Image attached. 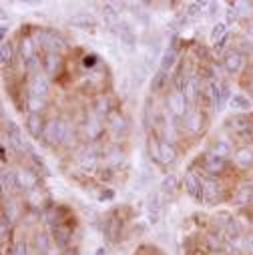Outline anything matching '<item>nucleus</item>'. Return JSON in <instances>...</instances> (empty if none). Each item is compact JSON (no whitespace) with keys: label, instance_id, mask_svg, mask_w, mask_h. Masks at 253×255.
<instances>
[{"label":"nucleus","instance_id":"44","mask_svg":"<svg viewBox=\"0 0 253 255\" xmlns=\"http://www.w3.org/2000/svg\"><path fill=\"white\" fill-rule=\"evenodd\" d=\"M249 89H251V93H253V69H251V77H249Z\"/></svg>","mask_w":253,"mask_h":255},{"label":"nucleus","instance_id":"35","mask_svg":"<svg viewBox=\"0 0 253 255\" xmlns=\"http://www.w3.org/2000/svg\"><path fill=\"white\" fill-rule=\"evenodd\" d=\"M95 107H97V113H99V115H107V113H109V101H107V97H101V99L95 103Z\"/></svg>","mask_w":253,"mask_h":255},{"label":"nucleus","instance_id":"31","mask_svg":"<svg viewBox=\"0 0 253 255\" xmlns=\"http://www.w3.org/2000/svg\"><path fill=\"white\" fill-rule=\"evenodd\" d=\"M12 56H14L12 42L4 40V42H2V65H8V62H12Z\"/></svg>","mask_w":253,"mask_h":255},{"label":"nucleus","instance_id":"17","mask_svg":"<svg viewBox=\"0 0 253 255\" xmlns=\"http://www.w3.org/2000/svg\"><path fill=\"white\" fill-rule=\"evenodd\" d=\"M201 125H203V117H201V113L195 111V109H189L187 115H185V127H187V129H191V131H197Z\"/></svg>","mask_w":253,"mask_h":255},{"label":"nucleus","instance_id":"9","mask_svg":"<svg viewBox=\"0 0 253 255\" xmlns=\"http://www.w3.org/2000/svg\"><path fill=\"white\" fill-rule=\"evenodd\" d=\"M60 65H62V58L60 54L56 52H46L44 60H42V71L46 77H54L58 71H60Z\"/></svg>","mask_w":253,"mask_h":255},{"label":"nucleus","instance_id":"16","mask_svg":"<svg viewBox=\"0 0 253 255\" xmlns=\"http://www.w3.org/2000/svg\"><path fill=\"white\" fill-rule=\"evenodd\" d=\"M233 161H235V165H237V167L247 169V167H251V165H253V151H251L249 147H241V149H237V151H235Z\"/></svg>","mask_w":253,"mask_h":255},{"label":"nucleus","instance_id":"24","mask_svg":"<svg viewBox=\"0 0 253 255\" xmlns=\"http://www.w3.org/2000/svg\"><path fill=\"white\" fill-rule=\"evenodd\" d=\"M211 155L225 159V157H229V155H231V147H229L225 141H219V139H217V141L211 145Z\"/></svg>","mask_w":253,"mask_h":255},{"label":"nucleus","instance_id":"10","mask_svg":"<svg viewBox=\"0 0 253 255\" xmlns=\"http://www.w3.org/2000/svg\"><path fill=\"white\" fill-rule=\"evenodd\" d=\"M203 169H205V173H209V177H215V175H219V173L225 171V159L215 157V155L209 153L203 159Z\"/></svg>","mask_w":253,"mask_h":255},{"label":"nucleus","instance_id":"47","mask_svg":"<svg viewBox=\"0 0 253 255\" xmlns=\"http://www.w3.org/2000/svg\"><path fill=\"white\" fill-rule=\"evenodd\" d=\"M251 131H253V129H251Z\"/></svg>","mask_w":253,"mask_h":255},{"label":"nucleus","instance_id":"19","mask_svg":"<svg viewBox=\"0 0 253 255\" xmlns=\"http://www.w3.org/2000/svg\"><path fill=\"white\" fill-rule=\"evenodd\" d=\"M52 233H54V239H56V243L60 247H67L69 245V241H71V229L69 227H65L62 223L60 225H54Z\"/></svg>","mask_w":253,"mask_h":255},{"label":"nucleus","instance_id":"33","mask_svg":"<svg viewBox=\"0 0 253 255\" xmlns=\"http://www.w3.org/2000/svg\"><path fill=\"white\" fill-rule=\"evenodd\" d=\"M227 42H229V34H225L221 40H217V42L213 44V52H215V54H223L225 48H227Z\"/></svg>","mask_w":253,"mask_h":255},{"label":"nucleus","instance_id":"13","mask_svg":"<svg viewBox=\"0 0 253 255\" xmlns=\"http://www.w3.org/2000/svg\"><path fill=\"white\" fill-rule=\"evenodd\" d=\"M177 58H179V52H177L175 48H167V50L161 54V60H159V71L169 73V71L177 65Z\"/></svg>","mask_w":253,"mask_h":255},{"label":"nucleus","instance_id":"29","mask_svg":"<svg viewBox=\"0 0 253 255\" xmlns=\"http://www.w3.org/2000/svg\"><path fill=\"white\" fill-rule=\"evenodd\" d=\"M225 235H227V239L229 241H233V239H237L239 235H241V229H239V223L235 221V219H231L227 225H225Z\"/></svg>","mask_w":253,"mask_h":255},{"label":"nucleus","instance_id":"41","mask_svg":"<svg viewBox=\"0 0 253 255\" xmlns=\"http://www.w3.org/2000/svg\"><path fill=\"white\" fill-rule=\"evenodd\" d=\"M209 10H207V16H215L217 14V8H219V4L217 2H209V6H207Z\"/></svg>","mask_w":253,"mask_h":255},{"label":"nucleus","instance_id":"15","mask_svg":"<svg viewBox=\"0 0 253 255\" xmlns=\"http://www.w3.org/2000/svg\"><path fill=\"white\" fill-rule=\"evenodd\" d=\"M229 107L237 113H247V111H251V99L243 93H235L229 101Z\"/></svg>","mask_w":253,"mask_h":255},{"label":"nucleus","instance_id":"23","mask_svg":"<svg viewBox=\"0 0 253 255\" xmlns=\"http://www.w3.org/2000/svg\"><path fill=\"white\" fill-rule=\"evenodd\" d=\"M145 75H149V69H147V65H139V67H133V71H131V81H133V85L137 87H141L143 83H145Z\"/></svg>","mask_w":253,"mask_h":255},{"label":"nucleus","instance_id":"11","mask_svg":"<svg viewBox=\"0 0 253 255\" xmlns=\"http://www.w3.org/2000/svg\"><path fill=\"white\" fill-rule=\"evenodd\" d=\"M177 161V149L175 145L167 141H159V163L161 165H171Z\"/></svg>","mask_w":253,"mask_h":255},{"label":"nucleus","instance_id":"37","mask_svg":"<svg viewBox=\"0 0 253 255\" xmlns=\"http://www.w3.org/2000/svg\"><path fill=\"white\" fill-rule=\"evenodd\" d=\"M81 165L85 167V169H95V165H97V157H89V155H85L83 159H81Z\"/></svg>","mask_w":253,"mask_h":255},{"label":"nucleus","instance_id":"30","mask_svg":"<svg viewBox=\"0 0 253 255\" xmlns=\"http://www.w3.org/2000/svg\"><path fill=\"white\" fill-rule=\"evenodd\" d=\"M34 247L38 249V251H48L50 249V239H48V235L46 233H38L36 237H34Z\"/></svg>","mask_w":253,"mask_h":255},{"label":"nucleus","instance_id":"36","mask_svg":"<svg viewBox=\"0 0 253 255\" xmlns=\"http://www.w3.org/2000/svg\"><path fill=\"white\" fill-rule=\"evenodd\" d=\"M237 201H239L241 205L249 203V201H251V189H241V191H239V195H237Z\"/></svg>","mask_w":253,"mask_h":255},{"label":"nucleus","instance_id":"18","mask_svg":"<svg viewBox=\"0 0 253 255\" xmlns=\"http://www.w3.org/2000/svg\"><path fill=\"white\" fill-rule=\"evenodd\" d=\"M2 189L4 193H8V191H14V189H20L18 187V177H16V171H2Z\"/></svg>","mask_w":253,"mask_h":255},{"label":"nucleus","instance_id":"5","mask_svg":"<svg viewBox=\"0 0 253 255\" xmlns=\"http://www.w3.org/2000/svg\"><path fill=\"white\" fill-rule=\"evenodd\" d=\"M243 65H245V54H243L241 50H229V52L223 56V67H225V71H227L229 75L241 73Z\"/></svg>","mask_w":253,"mask_h":255},{"label":"nucleus","instance_id":"38","mask_svg":"<svg viewBox=\"0 0 253 255\" xmlns=\"http://www.w3.org/2000/svg\"><path fill=\"white\" fill-rule=\"evenodd\" d=\"M12 249H14V255H28V247H26L24 241H18Z\"/></svg>","mask_w":253,"mask_h":255},{"label":"nucleus","instance_id":"32","mask_svg":"<svg viewBox=\"0 0 253 255\" xmlns=\"http://www.w3.org/2000/svg\"><path fill=\"white\" fill-rule=\"evenodd\" d=\"M107 233H109V237H111V241H119V219H111L109 223H107Z\"/></svg>","mask_w":253,"mask_h":255},{"label":"nucleus","instance_id":"45","mask_svg":"<svg viewBox=\"0 0 253 255\" xmlns=\"http://www.w3.org/2000/svg\"><path fill=\"white\" fill-rule=\"evenodd\" d=\"M4 255H14V249H6V251H4Z\"/></svg>","mask_w":253,"mask_h":255},{"label":"nucleus","instance_id":"42","mask_svg":"<svg viewBox=\"0 0 253 255\" xmlns=\"http://www.w3.org/2000/svg\"><path fill=\"white\" fill-rule=\"evenodd\" d=\"M245 32H247V34H249V38L253 40V18L247 22V28H245Z\"/></svg>","mask_w":253,"mask_h":255},{"label":"nucleus","instance_id":"43","mask_svg":"<svg viewBox=\"0 0 253 255\" xmlns=\"http://www.w3.org/2000/svg\"><path fill=\"white\" fill-rule=\"evenodd\" d=\"M95 60H97V56H87V58H85V65H87V67H89V65L93 67V65H95Z\"/></svg>","mask_w":253,"mask_h":255},{"label":"nucleus","instance_id":"1","mask_svg":"<svg viewBox=\"0 0 253 255\" xmlns=\"http://www.w3.org/2000/svg\"><path fill=\"white\" fill-rule=\"evenodd\" d=\"M69 135V125L60 119H52L46 123V131H44V141L46 143H65Z\"/></svg>","mask_w":253,"mask_h":255},{"label":"nucleus","instance_id":"27","mask_svg":"<svg viewBox=\"0 0 253 255\" xmlns=\"http://www.w3.org/2000/svg\"><path fill=\"white\" fill-rule=\"evenodd\" d=\"M225 34H227V22H215V24H213V30H211V40H213V44H215L217 40H221Z\"/></svg>","mask_w":253,"mask_h":255},{"label":"nucleus","instance_id":"8","mask_svg":"<svg viewBox=\"0 0 253 255\" xmlns=\"http://www.w3.org/2000/svg\"><path fill=\"white\" fill-rule=\"evenodd\" d=\"M48 91H50V83H48V79H46V75H36V77H32V81H30V89H28V93L32 95V97H38V99H44L46 95H48Z\"/></svg>","mask_w":253,"mask_h":255},{"label":"nucleus","instance_id":"2","mask_svg":"<svg viewBox=\"0 0 253 255\" xmlns=\"http://www.w3.org/2000/svg\"><path fill=\"white\" fill-rule=\"evenodd\" d=\"M117 32H119V38H121V46L129 52V54H133L135 50H137V34H135V30L126 24V22H119V26L115 28Z\"/></svg>","mask_w":253,"mask_h":255},{"label":"nucleus","instance_id":"21","mask_svg":"<svg viewBox=\"0 0 253 255\" xmlns=\"http://www.w3.org/2000/svg\"><path fill=\"white\" fill-rule=\"evenodd\" d=\"M18 46H20V56L24 58V62H26L28 58L36 56V54H34V40H32V36H22Z\"/></svg>","mask_w":253,"mask_h":255},{"label":"nucleus","instance_id":"25","mask_svg":"<svg viewBox=\"0 0 253 255\" xmlns=\"http://www.w3.org/2000/svg\"><path fill=\"white\" fill-rule=\"evenodd\" d=\"M40 69H42V60H40L38 56H32V58H28V60L24 62V71H26L30 77L40 75V73H38Z\"/></svg>","mask_w":253,"mask_h":255},{"label":"nucleus","instance_id":"4","mask_svg":"<svg viewBox=\"0 0 253 255\" xmlns=\"http://www.w3.org/2000/svg\"><path fill=\"white\" fill-rule=\"evenodd\" d=\"M26 131L32 139H44V131H46V121L42 115L38 113H28L26 117Z\"/></svg>","mask_w":253,"mask_h":255},{"label":"nucleus","instance_id":"39","mask_svg":"<svg viewBox=\"0 0 253 255\" xmlns=\"http://www.w3.org/2000/svg\"><path fill=\"white\" fill-rule=\"evenodd\" d=\"M245 249H247V251H249V253L253 255V233L245 237Z\"/></svg>","mask_w":253,"mask_h":255},{"label":"nucleus","instance_id":"34","mask_svg":"<svg viewBox=\"0 0 253 255\" xmlns=\"http://www.w3.org/2000/svg\"><path fill=\"white\" fill-rule=\"evenodd\" d=\"M175 187H177V177H175V175L165 177V181L161 183V191H173Z\"/></svg>","mask_w":253,"mask_h":255},{"label":"nucleus","instance_id":"40","mask_svg":"<svg viewBox=\"0 0 253 255\" xmlns=\"http://www.w3.org/2000/svg\"><path fill=\"white\" fill-rule=\"evenodd\" d=\"M95 125H97V123H95V121H93V123H89V125H87V133H89V135H91V131H95V137H97V135H99V133H101V127H95Z\"/></svg>","mask_w":253,"mask_h":255},{"label":"nucleus","instance_id":"20","mask_svg":"<svg viewBox=\"0 0 253 255\" xmlns=\"http://www.w3.org/2000/svg\"><path fill=\"white\" fill-rule=\"evenodd\" d=\"M231 127L235 129V133H247V131L253 129V123L245 115H235L233 121H231Z\"/></svg>","mask_w":253,"mask_h":255},{"label":"nucleus","instance_id":"7","mask_svg":"<svg viewBox=\"0 0 253 255\" xmlns=\"http://www.w3.org/2000/svg\"><path fill=\"white\" fill-rule=\"evenodd\" d=\"M201 189H203V197L209 203H217L219 201V183L215 177H205L201 179Z\"/></svg>","mask_w":253,"mask_h":255},{"label":"nucleus","instance_id":"22","mask_svg":"<svg viewBox=\"0 0 253 255\" xmlns=\"http://www.w3.org/2000/svg\"><path fill=\"white\" fill-rule=\"evenodd\" d=\"M167 83H169L167 73L157 71V73L151 77V91H153V93H159V91H163V89L167 87Z\"/></svg>","mask_w":253,"mask_h":255},{"label":"nucleus","instance_id":"26","mask_svg":"<svg viewBox=\"0 0 253 255\" xmlns=\"http://www.w3.org/2000/svg\"><path fill=\"white\" fill-rule=\"evenodd\" d=\"M44 107H46L44 99H38V97H32V95L26 97V109L30 113H38L40 115V111H44Z\"/></svg>","mask_w":253,"mask_h":255},{"label":"nucleus","instance_id":"28","mask_svg":"<svg viewBox=\"0 0 253 255\" xmlns=\"http://www.w3.org/2000/svg\"><path fill=\"white\" fill-rule=\"evenodd\" d=\"M201 12H203V4L201 2H189L185 6V16L187 18H197Z\"/></svg>","mask_w":253,"mask_h":255},{"label":"nucleus","instance_id":"14","mask_svg":"<svg viewBox=\"0 0 253 255\" xmlns=\"http://www.w3.org/2000/svg\"><path fill=\"white\" fill-rule=\"evenodd\" d=\"M69 24L75 26V28H81V30H93V28H95V18H93L91 14L81 12V14L71 16V18H69Z\"/></svg>","mask_w":253,"mask_h":255},{"label":"nucleus","instance_id":"3","mask_svg":"<svg viewBox=\"0 0 253 255\" xmlns=\"http://www.w3.org/2000/svg\"><path fill=\"white\" fill-rule=\"evenodd\" d=\"M167 107L175 117H185L189 111V101L181 91H173L167 95Z\"/></svg>","mask_w":253,"mask_h":255},{"label":"nucleus","instance_id":"6","mask_svg":"<svg viewBox=\"0 0 253 255\" xmlns=\"http://www.w3.org/2000/svg\"><path fill=\"white\" fill-rule=\"evenodd\" d=\"M183 185H185L187 195H191V197H193V199H197L199 203H203V201H205V197H203V189H201V179H197L193 173H187V175H185Z\"/></svg>","mask_w":253,"mask_h":255},{"label":"nucleus","instance_id":"12","mask_svg":"<svg viewBox=\"0 0 253 255\" xmlns=\"http://www.w3.org/2000/svg\"><path fill=\"white\" fill-rule=\"evenodd\" d=\"M16 177H18V187L24 189V191H34L36 185H38V179L32 171L28 169H18L16 171Z\"/></svg>","mask_w":253,"mask_h":255},{"label":"nucleus","instance_id":"46","mask_svg":"<svg viewBox=\"0 0 253 255\" xmlns=\"http://www.w3.org/2000/svg\"><path fill=\"white\" fill-rule=\"evenodd\" d=\"M251 97H253V93H251Z\"/></svg>","mask_w":253,"mask_h":255}]
</instances>
